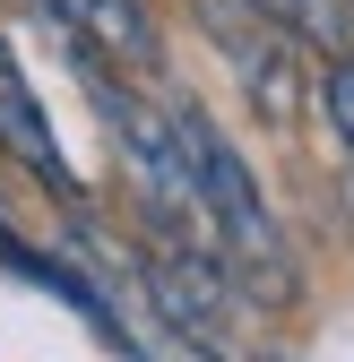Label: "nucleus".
I'll use <instances>...</instances> for the list:
<instances>
[{
	"instance_id": "obj_1",
	"label": "nucleus",
	"mask_w": 354,
	"mask_h": 362,
	"mask_svg": "<svg viewBox=\"0 0 354 362\" xmlns=\"http://www.w3.org/2000/svg\"><path fill=\"white\" fill-rule=\"evenodd\" d=\"M164 112H173V147H182L190 199H199V216H207V242H216V259L234 267V285H242L251 302H294V250H285V233H277L268 199H259L242 147H234L199 104H164Z\"/></svg>"
},
{
	"instance_id": "obj_2",
	"label": "nucleus",
	"mask_w": 354,
	"mask_h": 362,
	"mask_svg": "<svg viewBox=\"0 0 354 362\" xmlns=\"http://www.w3.org/2000/svg\"><path fill=\"white\" fill-rule=\"evenodd\" d=\"M147 302H156V320L199 345L207 362H251V293L234 285V267L225 259H207V250H182V242H164L147 250Z\"/></svg>"
},
{
	"instance_id": "obj_3",
	"label": "nucleus",
	"mask_w": 354,
	"mask_h": 362,
	"mask_svg": "<svg viewBox=\"0 0 354 362\" xmlns=\"http://www.w3.org/2000/svg\"><path fill=\"white\" fill-rule=\"evenodd\" d=\"M207 35L234 52V69L251 78V104L259 112H294V43L268 26V18H251L242 0H207Z\"/></svg>"
},
{
	"instance_id": "obj_4",
	"label": "nucleus",
	"mask_w": 354,
	"mask_h": 362,
	"mask_svg": "<svg viewBox=\"0 0 354 362\" xmlns=\"http://www.w3.org/2000/svg\"><path fill=\"white\" fill-rule=\"evenodd\" d=\"M0 156H18L52 199H78V173H69V156H61V139H52V121H43L26 69L9 61V43H0Z\"/></svg>"
},
{
	"instance_id": "obj_5",
	"label": "nucleus",
	"mask_w": 354,
	"mask_h": 362,
	"mask_svg": "<svg viewBox=\"0 0 354 362\" xmlns=\"http://www.w3.org/2000/svg\"><path fill=\"white\" fill-rule=\"evenodd\" d=\"M0 267H9V276H35L43 293H61V302H69V310H78V320L96 328L104 345H121V354H139V345H130V328H121V310H113V293H96V285H86V276H78L69 259H52V250H35V242H18L9 224H0Z\"/></svg>"
},
{
	"instance_id": "obj_6",
	"label": "nucleus",
	"mask_w": 354,
	"mask_h": 362,
	"mask_svg": "<svg viewBox=\"0 0 354 362\" xmlns=\"http://www.w3.org/2000/svg\"><path fill=\"white\" fill-rule=\"evenodd\" d=\"M69 35H86L104 61H156V26H147V0H43Z\"/></svg>"
},
{
	"instance_id": "obj_7",
	"label": "nucleus",
	"mask_w": 354,
	"mask_h": 362,
	"mask_svg": "<svg viewBox=\"0 0 354 362\" xmlns=\"http://www.w3.org/2000/svg\"><path fill=\"white\" fill-rule=\"evenodd\" d=\"M251 18H268L285 43H312V52H354V0H242Z\"/></svg>"
},
{
	"instance_id": "obj_8",
	"label": "nucleus",
	"mask_w": 354,
	"mask_h": 362,
	"mask_svg": "<svg viewBox=\"0 0 354 362\" xmlns=\"http://www.w3.org/2000/svg\"><path fill=\"white\" fill-rule=\"evenodd\" d=\"M320 112H329V129H337V147L354 156V52L329 61V78H320Z\"/></svg>"
},
{
	"instance_id": "obj_9",
	"label": "nucleus",
	"mask_w": 354,
	"mask_h": 362,
	"mask_svg": "<svg viewBox=\"0 0 354 362\" xmlns=\"http://www.w3.org/2000/svg\"><path fill=\"white\" fill-rule=\"evenodd\" d=\"M337 216H346V233H354V164H346V181H337Z\"/></svg>"
}]
</instances>
